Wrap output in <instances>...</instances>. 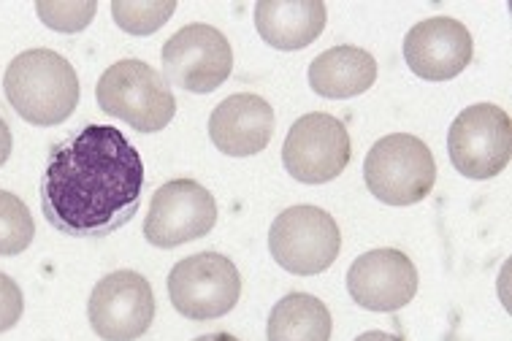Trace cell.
<instances>
[{
  "label": "cell",
  "mask_w": 512,
  "mask_h": 341,
  "mask_svg": "<svg viewBox=\"0 0 512 341\" xmlns=\"http://www.w3.org/2000/svg\"><path fill=\"white\" fill-rule=\"evenodd\" d=\"M342 249L339 225L317 206H290L271 222L269 252L288 274L315 277L334 266Z\"/></svg>",
  "instance_id": "obj_5"
},
{
  "label": "cell",
  "mask_w": 512,
  "mask_h": 341,
  "mask_svg": "<svg viewBox=\"0 0 512 341\" xmlns=\"http://www.w3.org/2000/svg\"><path fill=\"white\" fill-rule=\"evenodd\" d=\"M475 44L464 22L431 17L418 22L404 38V60L426 82H450L472 63Z\"/></svg>",
  "instance_id": "obj_13"
},
{
  "label": "cell",
  "mask_w": 512,
  "mask_h": 341,
  "mask_svg": "<svg viewBox=\"0 0 512 341\" xmlns=\"http://www.w3.org/2000/svg\"><path fill=\"white\" fill-rule=\"evenodd\" d=\"M374 82H377V60L366 49L350 44L326 49L309 65V87L320 98H331V101L364 95L366 90H372Z\"/></svg>",
  "instance_id": "obj_16"
},
{
  "label": "cell",
  "mask_w": 512,
  "mask_h": 341,
  "mask_svg": "<svg viewBox=\"0 0 512 341\" xmlns=\"http://www.w3.org/2000/svg\"><path fill=\"white\" fill-rule=\"evenodd\" d=\"M95 98L101 111L128 122L139 133H158L177 114V98L168 82L144 60L109 65L98 79Z\"/></svg>",
  "instance_id": "obj_3"
},
{
  "label": "cell",
  "mask_w": 512,
  "mask_h": 341,
  "mask_svg": "<svg viewBox=\"0 0 512 341\" xmlns=\"http://www.w3.org/2000/svg\"><path fill=\"white\" fill-rule=\"evenodd\" d=\"M355 341H404L396 333H385V331H366L361 333Z\"/></svg>",
  "instance_id": "obj_23"
},
{
  "label": "cell",
  "mask_w": 512,
  "mask_h": 341,
  "mask_svg": "<svg viewBox=\"0 0 512 341\" xmlns=\"http://www.w3.org/2000/svg\"><path fill=\"white\" fill-rule=\"evenodd\" d=\"M168 295L187 320H217L239 304L242 274L220 252H198L171 268Z\"/></svg>",
  "instance_id": "obj_7"
},
{
  "label": "cell",
  "mask_w": 512,
  "mask_h": 341,
  "mask_svg": "<svg viewBox=\"0 0 512 341\" xmlns=\"http://www.w3.org/2000/svg\"><path fill=\"white\" fill-rule=\"evenodd\" d=\"M177 11V0H112V17L131 36H152Z\"/></svg>",
  "instance_id": "obj_18"
},
{
  "label": "cell",
  "mask_w": 512,
  "mask_h": 341,
  "mask_svg": "<svg viewBox=\"0 0 512 341\" xmlns=\"http://www.w3.org/2000/svg\"><path fill=\"white\" fill-rule=\"evenodd\" d=\"M11 109L38 128L66 122L79 106V76L66 57L52 49H28L11 60L3 76Z\"/></svg>",
  "instance_id": "obj_2"
},
{
  "label": "cell",
  "mask_w": 512,
  "mask_h": 341,
  "mask_svg": "<svg viewBox=\"0 0 512 341\" xmlns=\"http://www.w3.org/2000/svg\"><path fill=\"white\" fill-rule=\"evenodd\" d=\"M215 222V195L196 179H171L152 195L144 236L152 247L174 249L187 241L204 239Z\"/></svg>",
  "instance_id": "obj_9"
},
{
  "label": "cell",
  "mask_w": 512,
  "mask_h": 341,
  "mask_svg": "<svg viewBox=\"0 0 512 341\" xmlns=\"http://www.w3.org/2000/svg\"><path fill=\"white\" fill-rule=\"evenodd\" d=\"M144 190L139 149L112 125H84L52 147L41 209L55 231L101 239L136 217Z\"/></svg>",
  "instance_id": "obj_1"
},
{
  "label": "cell",
  "mask_w": 512,
  "mask_h": 341,
  "mask_svg": "<svg viewBox=\"0 0 512 341\" xmlns=\"http://www.w3.org/2000/svg\"><path fill=\"white\" fill-rule=\"evenodd\" d=\"M447 152L466 179H494L510 166L512 122L496 103H475L458 114L447 133Z\"/></svg>",
  "instance_id": "obj_6"
},
{
  "label": "cell",
  "mask_w": 512,
  "mask_h": 341,
  "mask_svg": "<svg viewBox=\"0 0 512 341\" xmlns=\"http://www.w3.org/2000/svg\"><path fill=\"white\" fill-rule=\"evenodd\" d=\"M11 147H14V139H11L9 122L0 117V168L6 166V160L11 157Z\"/></svg>",
  "instance_id": "obj_22"
},
{
  "label": "cell",
  "mask_w": 512,
  "mask_h": 341,
  "mask_svg": "<svg viewBox=\"0 0 512 341\" xmlns=\"http://www.w3.org/2000/svg\"><path fill=\"white\" fill-rule=\"evenodd\" d=\"M193 341H242V339H236L233 333H206V336H198V339Z\"/></svg>",
  "instance_id": "obj_24"
},
{
  "label": "cell",
  "mask_w": 512,
  "mask_h": 341,
  "mask_svg": "<svg viewBox=\"0 0 512 341\" xmlns=\"http://www.w3.org/2000/svg\"><path fill=\"white\" fill-rule=\"evenodd\" d=\"M87 317L103 341H136L155 320V293L139 271H114L93 287Z\"/></svg>",
  "instance_id": "obj_11"
},
{
  "label": "cell",
  "mask_w": 512,
  "mask_h": 341,
  "mask_svg": "<svg viewBox=\"0 0 512 341\" xmlns=\"http://www.w3.org/2000/svg\"><path fill=\"white\" fill-rule=\"evenodd\" d=\"M98 3L95 0H38L36 14L47 28L57 33H79L93 22Z\"/></svg>",
  "instance_id": "obj_20"
},
{
  "label": "cell",
  "mask_w": 512,
  "mask_h": 341,
  "mask_svg": "<svg viewBox=\"0 0 512 341\" xmlns=\"http://www.w3.org/2000/svg\"><path fill=\"white\" fill-rule=\"evenodd\" d=\"M364 179L377 201L388 206H412L437 185V163L418 136L393 133L369 149Z\"/></svg>",
  "instance_id": "obj_4"
},
{
  "label": "cell",
  "mask_w": 512,
  "mask_h": 341,
  "mask_svg": "<svg viewBox=\"0 0 512 341\" xmlns=\"http://www.w3.org/2000/svg\"><path fill=\"white\" fill-rule=\"evenodd\" d=\"M347 290L361 309L396 312L418 293V268L399 249H372L350 266Z\"/></svg>",
  "instance_id": "obj_12"
},
{
  "label": "cell",
  "mask_w": 512,
  "mask_h": 341,
  "mask_svg": "<svg viewBox=\"0 0 512 341\" xmlns=\"http://www.w3.org/2000/svg\"><path fill=\"white\" fill-rule=\"evenodd\" d=\"M326 19L323 0H261L255 6V28L269 47L282 52L315 44L326 30Z\"/></svg>",
  "instance_id": "obj_15"
},
{
  "label": "cell",
  "mask_w": 512,
  "mask_h": 341,
  "mask_svg": "<svg viewBox=\"0 0 512 341\" xmlns=\"http://www.w3.org/2000/svg\"><path fill=\"white\" fill-rule=\"evenodd\" d=\"M160 57L166 82L177 84L187 93H215L233 71V49L228 38L201 22L177 30L166 41Z\"/></svg>",
  "instance_id": "obj_10"
},
{
  "label": "cell",
  "mask_w": 512,
  "mask_h": 341,
  "mask_svg": "<svg viewBox=\"0 0 512 341\" xmlns=\"http://www.w3.org/2000/svg\"><path fill=\"white\" fill-rule=\"evenodd\" d=\"M25 312V298L22 290L9 274L0 271V333L11 331Z\"/></svg>",
  "instance_id": "obj_21"
},
{
  "label": "cell",
  "mask_w": 512,
  "mask_h": 341,
  "mask_svg": "<svg viewBox=\"0 0 512 341\" xmlns=\"http://www.w3.org/2000/svg\"><path fill=\"white\" fill-rule=\"evenodd\" d=\"M36 222L25 201L14 193L0 190V255L11 258L33 244Z\"/></svg>",
  "instance_id": "obj_19"
},
{
  "label": "cell",
  "mask_w": 512,
  "mask_h": 341,
  "mask_svg": "<svg viewBox=\"0 0 512 341\" xmlns=\"http://www.w3.org/2000/svg\"><path fill=\"white\" fill-rule=\"evenodd\" d=\"M331 312L309 293H290L269 314V341H331Z\"/></svg>",
  "instance_id": "obj_17"
},
{
  "label": "cell",
  "mask_w": 512,
  "mask_h": 341,
  "mask_svg": "<svg viewBox=\"0 0 512 341\" xmlns=\"http://www.w3.org/2000/svg\"><path fill=\"white\" fill-rule=\"evenodd\" d=\"M353 141L345 122L323 111L304 114L293 122L282 144V163L296 182L326 185L350 166Z\"/></svg>",
  "instance_id": "obj_8"
},
{
  "label": "cell",
  "mask_w": 512,
  "mask_h": 341,
  "mask_svg": "<svg viewBox=\"0 0 512 341\" xmlns=\"http://www.w3.org/2000/svg\"><path fill=\"white\" fill-rule=\"evenodd\" d=\"M274 136V109L255 93H239L215 106L209 139L223 155L250 157L269 147Z\"/></svg>",
  "instance_id": "obj_14"
}]
</instances>
